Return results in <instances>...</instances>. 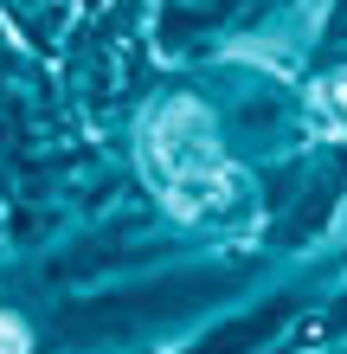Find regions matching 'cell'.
<instances>
[{
  "label": "cell",
  "mask_w": 347,
  "mask_h": 354,
  "mask_svg": "<svg viewBox=\"0 0 347 354\" xmlns=\"http://www.w3.org/2000/svg\"><path fill=\"white\" fill-rule=\"evenodd\" d=\"M0 354H26V328L13 316H0Z\"/></svg>",
  "instance_id": "3"
},
{
  "label": "cell",
  "mask_w": 347,
  "mask_h": 354,
  "mask_svg": "<svg viewBox=\"0 0 347 354\" xmlns=\"http://www.w3.org/2000/svg\"><path fill=\"white\" fill-rule=\"evenodd\" d=\"M141 168L155 194L193 225H251V194L244 174L219 155L212 116L193 97H168L141 122Z\"/></svg>",
  "instance_id": "1"
},
{
  "label": "cell",
  "mask_w": 347,
  "mask_h": 354,
  "mask_svg": "<svg viewBox=\"0 0 347 354\" xmlns=\"http://www.w3.org/2000/svg\"><path fill=\"white\" fill-rule=\"evenodd\" d=\"M309 110H315V122H321V136H347V71L321 77L315 97H309Z\"/></svg>",
  "instance_id": "2"
}]
</instances>
